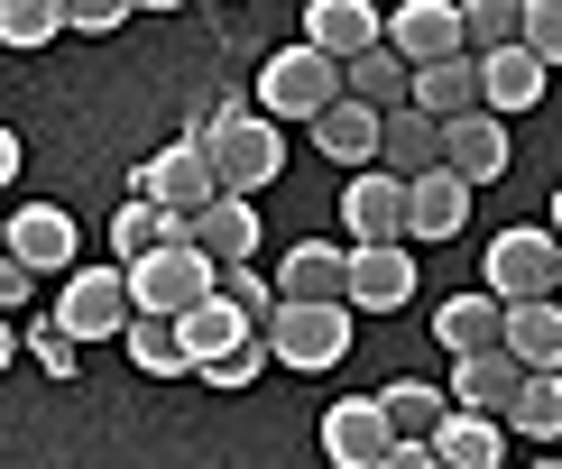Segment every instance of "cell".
<instances>
[{
  "label": "cell",
  "instance_id": "obj_1",
  "mask_svg": "<svg viewBox=\"0 0 562 469\" xmlns=\"http://www.w3.org/2000/svg\"><path fill=\"white\" fill-rule=\"evenodd\" d=\"M341 92H350V65H341V56H323L314 37L277 46V56L259 65V111H268V121H304V129H314L323 111L341 102Z\"/></svg>",
  "mask_w": 562,
  "mask_h": 469
},
{
  "label": "cell",
  "instance_id": "obj_2",
  "mask_svg": "<svg viewBox=\"0 0 562 469\" xmlns=\"http://www.w3.org/2000/svg\"><path fill=\"white\" fill-rule=\"evenodd\" d=\"M203 148H213V167H222V194H259V184L286 175V138H277V121L259 102H222L213 121H203Z\"/></svg>",
  "mask_w": 562,
  "mask_h": 469
},
{
  "label": "cell",
  "instance_id": "obj_3",
  "mask_svg": "<svg viewBox=\"0 0 562 469\" xmlns=\"http://www.w3.org/2000/svg\"><path fill=\"white\" fill-rule=\"evenodd\" d=\"M56 332L75 341H121L138 322V295H130V267H65V295H56Z\"/></svg>",
  "mask_w": 562,
  "mask_h": 469
},
{
  "label": "cell",
  "instance_id": "obj_4",
  "mask_svg": "<svg viewBox=\"0 0 562 469\" xmlns=\"http://www.w3.org/2000/svg\"><path fill=\"white\" fill-rule=\"evenodd\" d=\"M130 295H138V313H167L176 322V313H194V304L222 295V267L194 240H167L157 258H138V267H130Z\"/></svg>",
  "mask_w": 562,
  "mask_h": 469
},
{
  "label": "cell",
  "instance_id": "obj_5",
  "mask_svg": "<svg viewBox=\"0 0 562 469\" xmlns=\"http://www.w3.org/2000/svg\"><path fill=\"white\" fill-rule=\"evenodd\" d=\"M268 350H277V368H295V378L341 368V350H350V304H277V313H268Z\"/></svg>",
  "mask_w": 562,
  "mask_h": 469
},
{
  "label": "cell",
  "instance_id": "obj_6",
  "mask_svg": "<svg viewBox=\"0 0 562 469\" xmlns=\"http://www.w3.org/2000/svg\"><path fill=\"white\" fill-rule=\"evenodd\" d=\"M488 295L498 304H535V295H562V230H498L488 240Z\"/></svg>",
  "mask_w": 562,
  "mask_h": 469
},
{
  "label": "cell",
  "instance_id": "obj_7",
  "mask_svg": "<svg viewBox=\"0 0 562 469\" xmlns=\"http://www.w3.org/2000/svg\"><path fill=\"white\" fill-rule=\"evenodd\" d=\"M130 194H148V203H167V213L194 221L203 203L222 194V167H213V148H203V129H194V138H176V148H157L148 167L130 175Z\"/></svg>",
  "mask_w": 562,
  "mask_h": 469
},
{
  "label": "cell",
  "instance_id": "obj_8",
  "mask_svg": "<svg viewBox=\"0 0 562 469\" xmlns=\"http://www.w3.org/2000/svg\"><path fill=\"white\" fill-rule=\"evenodd\" d=\"M387 451H396V424H387L379 396H341V405L323 414V460L333 469H379Z\"/></svg>",
  "mask_w": 562,
  "mask_h": 469
},
{
  "label": "cell",
  "instance_id": "obj_9",
  "mask_svg": "<svg viewBox=\"0 0 562 469\" xmlns=\"http://www.w3.org/2000/svg\"><path fill=\"white\" fill-rule=\"evenodd\" d=\"M387 46L406 65H442V56H461V0H396L387 10Z\"/></svg>",
  "mask_w": 562,
  "mask_h": 469
},
{
  "label": "cell",
  "instance_id": "obj_10",
  "mask_svg": "<svg viewBox=\"0 0 562 469\" xmlns=\"http://www.w3.org/2000/svg\"><path fill=\"white\" fill-rule=\"evenodd\" d=\"M341 230H350V240H406V175L360 167L341 184Z\"/></svg>",
  "mask_w": 562,
  "mask_h": 469
},
{
  "label": "cell",
  "instance_id": "obj_11",
  "mask_svg": "<svg viewBox=\"0 0 562 469\" xmlns=\"http://www.w3.org/2000/svg\"><path fill=\"white\" fill-rule=\"evenodd\" d=\"M442 167L471 175V184H498L517 157H507V111H461V121H442Z\"/></svg>",
  "mask_w": 562,
  "mask_h": 469
},
{
  "label": "cell",
  "instance_id": "obj_12",
  "mask_svg": "<svg viewBox=\"0 0 562 469\" xmlns=\"http://www.w3.org/2000/svg\"><path fill=\"white\" fill-rule=\"evenodd\" d=\"M350 304H369V313L415 304V258H406V240H360V249H350Z\"/></svg>",
  "mask_w": 562,
  "mask_h": 469
},
{
  "label": "cell",
  "instance_id": "obj_13",
  "mask_svg": "<svg viewBox=\"0 0 562 469\" xmlns=\"http://www.w3.org/2000/svg\"><path fill=\"white\" fill-rule=\"evenodd\" d=\"M314 148L341 157V167H379V148H387V111L360 102V92H341V102L314 121Z\"/></svg>",
  "mask_w": 562,
  "mask_h": 469
},
{
  "label": "cell",
  "instance_id": "obj_14",
  "mask_svg": "<svg viewBox=\"0 0 562 469\" xmlns=\"http://www.w3.org/2000/svg\"><path fill=\"white\" fill-rule=\"evenodd\" d=\"M304 37L350 65L369 46H387V10H369V0H304Z\"/></svg>",
  "mask_w": 562,
  "mask_h": 469
},
{
  "label": "cell",
  "instance_id": "obj_15",
  "mask_svg": "<svg viewBox=\"0 0 562 469\" xmlns=\"http://www.w3.org/2000/svg\"><path fill=\"white\" fill-rule=\"evenodd\" d=\"M452 230H471V175L434 167L406 184V240H452Z\"/></svg>",
  "mask_w": 562,
  "mask_h": 469
},
{
  "label": "cell",
  "instance_id": "obj_16",
  "mask_svg": "<svg viewBox=\"0 0 562 469\" xmlns=\"http://www.w3.org/2000/svg\"><path fill=\"white\" fill-rule=\"evenodd\" d=\"M277 295H286V304H350V249L295 240L286 267H277Z\"/></svg>",
  "mask_w": 562,
  "mask_h": 469
},
{
  "label": "cell",
  "instance_id": "obj_17",
  "mask_svg": "<svg viewBox=\"0 0 562 469\" xmlns=\"http://www.w3.org/2000/svg\"><path fill=\"white\" fill-rule=\"evenodd\" d=\"M415 102L434 111V121H461V111H488V65L461 46V56L442 65H415Z\"/></svg>",
  "mask_w": 562,
  "mask_h": 469
},
{
  "label": "cell",
  "instance_id": "obj_18",
  "mask_svg": "<svg viewBox=\"0 0 562 469\" xmlns=\"http://www.w3.org/2000/svg\"><path fill=\"white\" fill-rule=\"evenodd\" d=\"M434 341H442V359H471V350H498L507 341V304L498 295H442V313H434Z\"/></svg>",
  "mask_w": 562,
  "mask_h": 469
},
{
  "label": "cell",
  "instance_id": "obj_19",
  "mask_svg": "<svg viewBox=\"0 0 562 469\" xmlns=\"http://www.w3.org/2000/svg\"><path fill=\"white\" fill-rule=\"evenodd\" d=\"M517 387H526V359L517 350H471V359H452V405H480V414H507L517 405Z\"/></svg>",
  "mask_w": 562,
  "mask_h": 469
},
{
  "label": "cell",
  "instance_id": "obj_20",
  "mask_svg": "<svg viewBox=\"0 0 562 469\" xmlns=\"http://www.w3.org/2000/svg\"><path fill=\"white\" fill-rule=\"evenodd\" d=\"M194 249L213 258V267H240V258L259 249V194H213L194 213Z\"/></svg>",
  "mask_w": 562,
  "mask_h": 469
},
{
  "label": "cell",
  "instance_id": "obj_21",
  "mask_svg": "<svg viewBox=\"0 0 562 469\" xmlns=\"http://www.w3.org/2000/svg\"><path fill=\"white\" fill-rule=\"evenodd\" d=\"M176 332H184V359H194V378H203L213 359H231V350L249 332H268V322H249L231 295H213V304H194V313H176Z\"/></svg>",
  "mask_w": 562,
  "mask_h": 469
},
{
  "label": "cell",
  "instance_id": "obj_22",
  "mask_svg": "<svg viewBox=\"0 0 562 469\" xmlns=\"http://www.w3.org/2000/svg\"><path fill=\"white\" fill-rule=\"evenodd\" d=\"M167 240H194V221L167 213V203H148V194H130L121 221H111V258H121V267H138V258H157Z\"/></svg>",
  "mask_w": 562,
  "mask_h": 469
},
{
  "label": "cell",
  "instance_id": "obj_23",
  "mask_svg": "<svg viewBox=\"0 0 562 469\" xmlns=\"http://www.w3.org/2000/svg\"><path fill=\"white\" fill-rule=\"evenodd\" d=\"M379 167H387V175H406V184L442 167V121H434L425 102H406V111H387V148H379Z\"/></svg>",
  "mask_w": 562,
  "mask_h": 469
},
{
  "label": "cell",
  "instance_id": "obj_24",
  "mask_svg": "<svg viewBox=\"0 0 562 469\" xmlns=\"http://www.w3.org/2000/svg\"><path fill=\"white\" fill-rule=\"evenodd\" d=\"M434 451L452 460V469H498V460H507V414L452 405V414H442V433H434Z\"/></svg>",
  "mask_w": 562,
  "mask_h": 469
},
{
  "label": "cell",
  "instance_id": "obj_25",
  "mask_svg": "<svg viewBox=\"0 0 562 469\" xmlns=\"http://www.w3.org/2000/svg\"><path fill=\"white\" fill-rule=\"evenodd\" d=\"M480 65H488V111H507V121H517V111L544 102V75H553V65L535 56L526 37H517V46H498V56H480Z\"/></svg>",
  "mask_w": 562,
  "mask_h": 469
},
{
  "label": "cell",
  "instance_id": "obj_26",
  "mask_svg": "<svg viewBox=\"0 0 562 469\" xmlns=\"http://www.w3.org/2000/svg\"><path fill=\"white\" fill-rule=\"evenodd\" d=\"M10 258H29V267H75V213L29 203V213L10 221Z\"/></svg>",
  "mask_w": 562,
  "mask_h": 469
},
{
  "label": "cell",
  "instance_id": "obj_27",
  "mask_svg": "<svg viewBox=\"0 0 562 469\" xmlns=\"http://www.w3.org/2000/svg\"><path fill=\"white\" fill-rule=\"evenodd\" d=\"M507 350H517L526 368H562V295L507 304Z\"/></svg>",
  "mask_w": 562,
  "mask_h": 469
},
{
  "label": "cell",
  "instance_id": "obj_28",
  "mask_svg": "<svg viewBox=\"0 0 562 469\" xmlns=\"http://www.w3.org/2000/svg\"><path fill=\"white\" fill-rule=\"evenodd\" d=\"M379 405H387L396 442H434V433H442V414H452L434 378H387V387H379Z\"/></svg>",
  "mask_w": 562,
  "mask_h": 469
},
{
  "label": "cell",
  "instance_id": "obj_29",
  "mask_svg": "<svg viewBox=\"0 0 562 469\" xmlns=\"http://www.w3.org/2000/svg\"><path fill=\"white\" fill-rule=\"evenodd\" d=\"M121 341H130V368H138V378H194V359H184V332H176L167 313H138Z\"/></svg>",
  "mask_w": 562,
  "mask_h": 469
},
{
  "label": "cell",
  "instance_id": "obj_30",
  "mask_svg": "<svg viewBox=\"0 0 562 469\" xmlns=\"http://www.w3.org/2000/svg\"><path fill=\"white\" fill-rule=\"evenodd\" d=\"M350 92L379 102V111H406L415 102V65L396 56V46H369V56H350Z\"/></svg>",
  "mask_w": 562,
  "mask_h": 469
},
{
  "label": "cell",
  "instance_id": "obj_31",
  "mask_svg": "<svg viewBox=\"0 0 562 469\" xmlns=\"http://www.w3.org/2000/svg\"><path fill=\"white\" fill-rule=\"evenodd\" d=\"M65 28H75V10H65V0H0V46H19V56L56 46Z\"/></svg>",
  "mask_w": 562,
  "mask_h": 469
},
{
  "label": "cell",
  "instance_id": "obj_32",
  "mask_svg": "<svg viewBox=\"0 0 562 469\" xmlns=\"http://www.w3.org/2000/svg\"><path fill=\"white\" fill-rule=\"evenodd\" d=\"M507 424L526 442H562V368H526L517 405H507Z\"/></svg>",
  "mask_w": 562,
  "mask_h": 469
},
{
  "label": "cell",
  "instance_id": "obj_33",
  "mask_svg": "<svg viewBox=\"0 0 562 469\" xmlns=\"http://www.w3.org/2000/svg\"><path fill=\"white\" fill-rule=\"evenodd\" d=\"M461 37H471V56L517 46L526 37V0H461Z\"/></svg>",
  "mask_w": 562,
  "mask_h": 469
},
{
  "label": "cell",
  "instance_id": "obj_34",
  "mask_svg": "<svg viewBox=\"0 0 562 469\" xmlns=\"http://www.w3.org/2000/svg\"><path fill=\"white\" fill-rule=\"evenodd\" d=\"M222 295H231V304H240V313H249V322H268V313H277V304H286V295H277V276H259V267H249V258H240V267H222Z\"/></svg>",
  "mask_w": 562,
  "mask_h": 469
},
{
  "label": "cell",
  "instance_id": "obj_35",
  "mask_svg": "<svg viewBox=\"0 0 562 469\" xmlns=\"http://www.w3.org/2000/svg\"><path fill=\"white\" fill-rule=\"evenodd\" d=\"M259 368H277V350H268V332H249L240 350H231V359L203 368V378H213V387H259Z\"/></svg>",
  "mask_w": 562,
  "mask_h": 469
},
{
  "label": "cell",
  "instance_id": "obj_36",
  "mask_svg": "<svg viewBox=\"0 0 562 469\" xmlns=\"http://www.w3.org/2000/svg\"><path fill=\"white\" fill-rule=\"evenodd\" d=\"M75 350H83V341H75V332H56V322H37V332H29V359L46 368V378H83Z\"/></svg>",
  "mask_w": 562,
  "mask_h": 469
},
{
  "label": "cell",
  "instance_id": "obj_37",
  "mask_svg": "<svg viewBox=\"0 0 562 469\" xmlns=\"http://www.w3.org/2000/svg\"><path fill=\"white\" fill-rule=\"evenodd\" d=\"M526 46L544 65H562V0H526Z\"/></svg>",
  "mask_w": 562,
  "mask_h": 469
},
{
  "label": "cell",
  "instance_id": "obj_38",
  "mask_svg": "<svg viewBox=\"0 0 562 469\" xmlns=\"http://www.w3.org/2000/svg\"><path fill=\"white\" fill-rule=\"evenodd\" d=\"M65 10H75V37H111L138 0H65Z\"/></svg>",
  "mask_w": 562,
  "mask_h": 469
},
{
  "label": "cell",
  "instance_id": "obj_39",
  "mask_svg": "<svg viewBox=\"0 0 562 469\" xmlns=\"http://www.w3.org/2000/svg\"><path fill=\"white\" fill-rule=\"evenodd\" d=\"M379 469H452V460H442V451H434V442H396V451H387Z\"/></svg>",
  "mask_w": 562,
  "mask_h": 469
},
{
  "label": "cell",
  "instance_id": "obj_40",
  "mask_svg": "<svg viewBox=\"0 0 562 469\" xmlns=\"http://www.w3.org/2000/svg\"><path fill=\"white\" fill-rule=\"evenodd\" d=\"M29 286H37L29 258H0V304H29Z\"/></svg>",
  "mask_w": 562,
  "mask_h": 469
},
{
  "label": "cell",
  "instance_id": "obj_41",
  "mask_svg": "<svg viewBox=\"0 0 562 469\" xmlns=\"http://www.w3.org/2000/svg\"><path fill=\"white\" fill-rule=\"evenodd\" d=\"M138 10H184V0H138Z\"/></svg>",
  "mask_w": 562,
  "mask_h": 469
},
{
  "label": "cell",
  "instance_id": "obj_42",
  "mask_svg": "<svg viewBox=\"0 0 562 469\" xmlns=\"http://www.w3.org/2000/svg\"><path fill=\"white\" fill-rule=\"evenodd\" d=\"M544 221H553V230H562V194H553V213H544Z\"/></svg>",
  "mask_w": 562,
  "mask_h": 469
},
{
  "label": "cell",
  "instance_id": "obj_43",
  "mask_svg": "<svg viewBox=\"0 0 562 469\" xmlns=\"http://www.w3.org/2000/svg\"><path fill=\"white\" fill-rule=\"evenodd\" d=\"M535 469H562V460H535Z\"/></svg>",
  "mask_w": 562,
  "mask_h": 469
}]
</instances>
